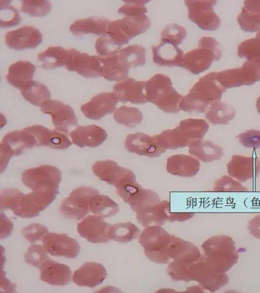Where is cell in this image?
Returning <instances> with one entry per match:
<instances>
[{"label": "cell", "mask_w": 260, "mask_h": 293, "mask_svg": "<svg viewBox=\"0 0 260 293\" xmlns=\"http://www.w3.org/2000/svg\"><path fill=\"white\" fill-rule=\"evenodd\" d=\"M70 136L73 143L81 148L98 147L108 137L105 129L94 124L79 126L72 131Z\"/></svg>", "instance_id": "484cf974"}, {"label": "cell", "mask_w": 260, "mask_h": 293, "mask_svg": "<svg viewBox=\"0 0 260 293\" xmlns=\"http://www.w3.org/2000/svg\"><path fill=\"white\" fill-rule=\"evenodd\" d=\"M48 230L44 225L40 223H32L22 230L24 237L31 244L43 239Z\"/></svg>", "instance_id": "816d5d0a"}, {"label": "cell", "mask_w": 260, "mask_h": 293, "mask_svg": "<svg viewBox=\"0 0 260 293\" xmlns=\"http://www.w3.org/2000/svg\"><path fill=\"white\" fill-rule=\"evenodd\" d=\"M126 4L119 8L118 12L126 16H136L145 14L147 10L145 4L148 2L145 1H127Z\"/></svg>", "instance_id": "f5cc1de1"}, {"label": "cell", "mask_w": 260, "mask_h": 293, "mask_svg": "<svg viewBox=\"0 0 260 293\" xmlns=\"http://www.w3.org/2000/svg\"><path fill=\"white\" fill-rule=\"evenodd\" d=\"M214 191L246 192L249 190L241 183L231 176L224 175L217 180L215 184Z\"/></svg>", "instance_id": "f907efd6"}, {"label": "cell", "mask_w": 260, "mask_h": 293, "mask_svg": "<svg viewBox=\"0 0 260 293\" xmlns=\"http://www.w3.org/2000/svg\"><path fill=\"white\" fill-rule=\"evenodd\" d=\"M217 72H211L196 83L188 94L183 96L179 104L180 110L204 113L213 102L220 101L225 91L217 79Z\"/></svg>", "instance_id": "3957f363"}, {"label": "cell", "mask_w": 260, "mask_h": 293, "mask_svg": "<svg viewBox=\"0 0 260 293\" xmlns=\"http://www.w3.org/2000/svg\"><path fill=\"white\" fill-rule=\"evenodd\" d=\"M20 90L24 99L36 106L40 107L51 96L49 89L44 84L34 80L27 82Z\"/></svg>", "instance_id": "f35d334b"}, {"label": "cell", "mask_w": 260, "mask_h": 293, "mask_svg": "<svg viewBox=\"0 0 260 293\" xmlns=\"http://www.w3.org/2000/svg\"><path fill=\"white\" fill-rule=\"evenodd\" d=\"M151 49L154 63L160 66H179L184 56L181 49L166 41H161L159 45L152 46Z\"/></svg>", "instance_id": "f546056e"}, {"label": "cell", "mask_w": 260, "mask_h": 293, "mask_svg": "<svg viewBox=\"0 0 260 293\" xmlns=\"http://www.w3.org/2000/svg\"><path fill=\"white\" fill-rule=\"evenodd\" d=\"M160 201L158 194L149 189H143L128 204L131 208L137 214L150 208Z\"/></svg>", "instance_id": "ee69618b"}, {"label": "cell", "mask_w": 260, "mask_h": 293, "mask_svg": "<svg viewBox=\"0 0 260 293\" xmlns=\"http://www.w3.org/2000/svg\"><path fill=\"white\" fill-rule=\"evenodd\" d=\"M89 210L92 213L104 218L116 215L119 211V207L109 197L99 193L92 197Z\"/></svg>", "instance_id": "ab89813d"}, {"label": "cell", "mask_w": 260, "mask_h": 293, "mask_svg": "<svg viewBox=\"0 0 260 293\" xmlns=\"http://www.w3.org/2000/svg\"><path fill=\"white\" fill-rule=\"evenodd\" d=\"M69 56V50L61 47H50L39 54L38 61L39 66L43 69H55L66 66Z\"/></svg>", "instance_id": "8d00e7d4"}, {"label": "cell", "mask_w": 260, "mask_h": 293, "mask_svg": "<svg viewBox=\"0 0 260 293\" xmlns=\"http://www.w3.org/2000/svg\"><path fill=\"white\" fill-rule=\"evenodd\" d=\"M189 19L200 28L214 30L220 25L219 17L213 11L215 1H185Z\"/></svg>", "instance_id": "4fadbf2b"}, {"label": "cell", "mask_w": 260, "mask_h": 293, "mask_svg": "<svg viewBox=\"0 0 260 293\" xmlns=\"http://www.w3.org/2000/svg\"><path fill=\"white\" fill-rule=\"evenodd\" d=\"M42 42L41 32L37 28L30 26L9 31L5 36L7 46L16 50L35 48Z\"/></svg>", "instance_id": "7402d4cb"}, {"label": "cell", "mask_w": 260, "mask_h": 293, "mask_svg": "<svg viewBox=\"0 0 260 293\" xmlns=\"http://www.w3.org/2000/svg\"><path fill=\"white\" fill-rule=\"evenodd\" d=\"M221 54L219 44L216 40L203 37L200 40L198 48L184 55L179 67L198 75L208 70L214 60H218Z\"/></svg>", "instance_id": "52a82bcc"}, {"label": "cell", "mask_w": 260, "mask_h": 293, "mask_svg": "<svg viewBox=\"0 0 260 293\" xmlns=\"http://www.w3.org/2000/svg\"><path fill=\"white\" fill-rule=\"evenodd\" d=\"M217 79L225 89L251 85L260 80V58L248 59L240 68L217 73Z\"/></svg>", "instance_id": "30bf717a"}, {"label": "cell", "mask_w": 260, "mask_h": 293, "mask_svg": "<svg viewBox=\"0 0 260 293\" xmlns=\"http://www.w3.org/2000/svg\"><path fill=\"white\" fill-rule=\"evenodd\" d=\"M146 50L142 45H133L121 49L118 55L121 63L126 67H137L145 64Z\"/></svg>", "instance_id": "60d3db41"}, {"label": "cell", "mask_w": 260, "mask_h": 293, "mask_svg": "<svg viewBox=\"0 0 260 293\" xmlns=\"http://www.w3.org/2000/svg\"><path fill=\"white\" fill-rule=\"evenodd\" d=\"M186 35V31L183 27L175 23L171 24L166 26L161 31V41L177 46L182 43Z\"/></svg>", "instance_id": "7dc6e473"}, {"label": "cell", "mask_w": 260, "mask_h": 293, "mask_svg": "<svg viewBox=\"0 0 260 293\" xmlns=\"http://www.w3.org/2000/svg\"><path fill=\"white\" fill-rule=\"evenodd\" d=\"M46 251L42 245H32L24 255L25 262L40 269L44 263L50 258Z\"/></svg>", "instance_id": "c3c4849f"}, {"label": "cell", "mask_w": 260, "mask_h": 293, "mask_svg": "<svg viewBox=\"0 0 260 293\" xmlns=\"http://www.w3.org/2000/svg\"><path fill=\"white\" fill-rule=\"evenodd\" d=\"M23 130L30 133L35 138L37 146H47L55 149H64L72 143L64 134L52 131L41 125H35Z\"/></svg>", "instance_id": "cb8c5ba5"}, {"label": "cell", "mask_w": 260, "mask_h": 293, "mask_svg": "<svg viewBox=\"0 0 260 293\" xmlns=\"http://www.w3.org/2000/svg\"><path fill=\"white\" fill-rule=\"evenodd\" d=\"M107 276V271L102 264L89 262L75 271L73 281L78 286L93 287L102 283Z\"/></svg>", "instance_id": "4316f807"}, {"label": "cell", "mask_w": 260, "mask_h": 293, "mask_svg": "<svg viewBox=\"0 0 260 293\" xmlns=\"http://www.w3.org/2000/svg\"><path fill=\"white\" fill-rule=\"evenodd\" d=\"M46 251L53 256L76 258L80 252L78 242L64 234L47 233L42 239Z\"/></svg>", "instance_id": "2e32d148"}, {"label": "cell", "mask_w": 260, "mask_h": 293, "mask_svg": "<svg viewBox=\"0 0 260 293\" xmlns=\"http://www.w3.org/2000/svg\"><path fill=\"white\" fill-rule=\"evenodd\" d=\"M102 68V76L109 81H121L127 78L129 69L123 65L118 55L97 56Z\"/></svg>", "instance_id": "d590c367"}, {"label": "cell", "mask_w": 260, "mask_h": 293, "mask_svg": "<svg viewBox=\"0 0 260 293\" xmlns=\"http://www.w3.org/2000/svg\"><path fill=\"white\" fill-rule=\"evenodd\" d=\"M172 213L170 204L167 201H160L158 204L137 214V219L143 226H161L170 221Z\"/></svg>", "instance_id": "4dcf8cb0"}, {"label": "cell", "mask_w": 260, "mask_h": 293, "mask_svg": "<svg viewBox=\"0 0 260 293\" xmlns=\"http://www.w3.org/2000/svg\"><path fill=\"white\" fill-rule=\"evenodd\" d=\"M249 233L255 238L260 239V214H258L248 223Z\"/></svg>", "instance_id": "9f6ffc18"}, {"label": "cell", "mask_w": 260, "mask_h": 293, "mask_svg": "<svg viewBox=\"0 0 260 293\" xmlns=\"http://www.w3.org/2000/svg\"><path fill=\"white\" fill-rule=\"evenodd\" d=\"M40 107L43 113L51 116L55 129L59 132L68 133L70 126L78 125L74 111L69 105L56 100L49 99Z\"/></svg>", "instance_id": "9a60e30c"}, {"label": "cell", "mask_w": 260, "mask_h": 293, "mask_svg": "<svg viewBox=\"0 0 260 293\" xmlns=\"http://www.w3.org/2000/svg\"><path fill=\"white\" fill-rule=\"evenodd\" d=\"M113 117L118 123L132 128L141 123L143 116L138 108L122 106L115 111Z\"/></svg>", "instance_id": "7bdbcfd3"}, {"label": "cell", "mask_w": 260, "mask_h": 293, "mask_svg": "<svg viewBox=\"0 0 260 293\" xmlns=\"http://www.w3.org/2000/svg\"><path fill=\"white\" fill-rule=\"evenodd\" d=\"M200 168L199 161L194 157L186 154L173 155L167 160V171L175 176L191 177L198 174Z\"/></svg>", "instance_id": "83f0119b"}, {"label": "cell", "mask_w": 260, "mask_h": 293, "mask_svg": "<svg viewBox=\"0 0 260 293\" xmlns=\"http://www.w3.org/2000/svg\"><path fill=\"white\" fill-rule=\"evenodd\" d=\"M145 95L148 102L155 105L168 113L180 111L179 104L183 95L173 87L170 78L162 74H156L145 85Z\"/></svg>", "instance_id": "8992f818"}, {"label": "cell", "mask_w": 260, "mask_h": 293, "mask_svg": "<svg viewBox=\"0 0 260 293\" xmlns=\"http://www.w3.org/2000/svg\"><path fill=\"white\" fill-rule=\"evenodd\" d=\"M111 225L101 216L89 215L77 225L81 237L92 243H106L110 240L109 231Z\"/></svg>", "instance_id": "ffe728a7"}, {"label": "cell", "mask_w": 260, "mask_h": 293, "mask_svg": "<svg viewBox=\"0 0 260 293\" xmlns=\"http://www.w3.org/2000/svg\"><path fill=\"white\" fill-rule=\"evenodd\" d=\"M36 67L28 61H18L11 64L8 69L6 79L13 86L21 89L32 80Z\"/></svg>", "instance_id": "d6a6232c"}, {"label": "cell", "mask_w": 260, "mask_h": 293, "mask_svg": "<svg viewBox=\"0 0 260 293\" xmlns=\"http://www.w3.org/2000/svg\"><path fill=\"white\" fill-rule=\"evenodd\" d=\"M150 25V20L145 14L125 16L122 19L110 22L106 34L121 47L131 39L146 31Z\"/></svg>", "instance_id": "9c48e42d"}, {"label": "cell", "mask_w": 260, "mask_h": 293, "mask_svg": "<svg viewBox=\"0 0 260 293\" xmlns=\"http://www.w3.org/2000/svg\"><path fill=\"white\" fill-rule=\"evenodd\" d=\"M237 138L239 142L246 148H257L260 147L259 130H247L238 135Z\"/></svg>", "instance_id": "db71d44e"}, {"label": "cell", "mask_w": 260, "mask_h": 293, "mask_svg": "<svg viewBox=\"0 0 260 293\" xmlns=\"http://www.w3.org/2000/svg\"><path fill=\"white\" fill-rule=\"evenodd\" d=\"M92 170L101 180L115 187L123 180L135 174L132 171L111 160L95 162L92 166Z\"/></svg>", "instance_id": "d4e9b609"}, {"label": "cell", "mask_w": 260, "mask_h": 293, "mask_svg": "<svg viewBox=\"0 0 260 293\" xmlns=\"http://www.w3.org/2000/svg\"><path fill=\"white\" fill-rule=\"evenodd\" d=\"M145 83L146 81H136L127 77L115 84L113 90L118 96L119 101L142 104L148 102L145 95Z\"/></svg>", "instance_id": "603a6c76"}, {"label": "cell", "mask_w": 260, "mask_h": 293, "mask_svg": "<svg viewBox=\"0 0 260 293\" xmlns=\"http://www.w3.org/2000/svg\"><path fill=\"white\" fill-rule=\"evenodd\" d=\"M124 146L131 153L151 158L157 157L166 151L159 145L154 136L140 132L127 135L124 141Z\"/></svg>", "instance_id": "d6986e66"}, {"label": "cell", "mask_w": 260, "mask_h": 293, "mask_svg": "<svg viewBox=\"0 0 260 293\" xmlns=\"http://www.w3.org/2000/svg\"><path fill=\"white\" fill-rule=\"evenodd\" d=\"M58 189L40 188L24 194L17 189H6L1 192V209H11L15 215L23 218L37 216L55 199Z\"/></svg>", "instance_id": "6da1fadb"}, {"label": "cell", "mask_w": 260, "mask_h": 293, "mask_svg": "<svg viewBox=\"0 0 260 293\" xmlns=\"http://www.w3.org/2000/svg\"><path fill=\"white\" fill-rule=\"evenodd\" d=\"M118 101V96L114 92H102L82 105L81 110L86 117L99 120L106 115L113 113Z\"/></svg>", "instance_id": "44dd1931"}, {"label": "cell", "mask_w": 260, "mask_h": 293, "mask_svg": "<svg viewBox=\"0 0 260 293\" xmlns=\"http://www.w3.org/2000/svg\"><path fill=\"white\" fill-rule=\"evenodd\" d=\"M241 28L254 32L260 27V1H246L237 18Z\"/></svg>", "instance_id": "836d02e7"}, {"label": "cell", "mask_w": 260, "mask_h": 293, "mask_svg": "<svg viewBox=\"0 0 260 293\" xmlns=\"http://www.w3.org/2000/svg\"><path fill=\"white\" fill-rule=\"evenodd\" d=\"M139 233V229L132 222H119L111 226L109 236L116 242L127 243L137 238Z\"/></svg>", "instance_id": "b9f144b4"}, {"label": "cell", "mask_w": 260, "mask_h": 293, "mask_svg": "<svg viewBox=\"0 0 260 293\" xmlns=\"http://www.w3.org/2000/svg\"><path fill=\"white\" fill-rule=\"evenodd\" d=\"M167 272L175 281H195L210 292L216 291L229 282L226 273L216 271L206 261L204 255L189 263L173 261L168 267Z\"/></svg>", "instance_id": "7a4b0ae2"}, {"label": "cell", "mask_w": 260, "mask_h": 293, "mask_svg": "<svg viewBox=\"0 0 260 293\" xmlns=\"http://www.w3.org/2000/svg\"><path fill=\"white\" fill-rule=\"evenodd\" d=\"M69 51V56L65 66L68 70L75 71L87 78L102 76L101 64L97 56L89 55L74 49Z\"/></svg>", "instance_id": "e0dca14e"}, {"label": "cell", "mask_w": 260, "mask_h": 293, "mask_svg": "<svg viewBox=\"0 0 260 293\" xmlns=\"http://www.w3.org/2000/svg\"><path fill=\"white\" fill-rule=\"evenodd\" d=\"M110 21L103 17H91L75 21L70 26V30L75 35L92 34L105 35Z\"/></svg>", "instance_id": "e575fe53"}, {"label": "cell", "mask_w": 260, "mask_h": 293, "mask_svg": "<svg viewBox=\"0 0 260 293\" xmlns=\"http://www.w3.org/2000/svg\"><path fill=\"white\" fill-rule=\"evenodd\" d=\"M36 144L34 137L24 130L15 131L6 135L1 143V173L13 155L21 154L24 149L31 148Z\"/></svg>", "instance_id": "7c38bea8"}, {"label": "cell", "mask_w": 260, "mask_h": 293, "mask_svg": "<svg viewBox=\"0 0 260 293\" xmlns=\"http://www.w3.org/2000/svg\"><path fill=\"white\" fill-rule=\"evenodd\" d=\"M99 193V191L93 188H77L63 201L60 211L67 218L80 220L90 211L89 204L92 197Z\"/></svg>", "instance_id": "8fae6325"}, {"label": "cell", "mask_w": 260, "mask_h": 293, "mask_svg": "<svg viewBox=\"0 0 260 293\" xmlns=\"http://www.w3.org/2000/svg\"><path fill=\"white\" fill-rule=\"evenodd\" d=\"M21 179L23 184L32 190L44 187L58 188L61 173L55 167L42 165L24 171Z\"/></svg>", "instance_id": "5bb4252c"}, {"label": "cell", "mask_w": 260, "mask_h": 293, "mask_svg": "<svg viewBox=\"0 0 260 293\" xmlns=\"http://www.w3.org/2000/svg\"><path fill=\"white\" fill-rule=\"evenodd\" d=\"M0 24L1 27L15 26L21 22V18L17 9L13 7L1 8Z\"/></svg>", "instance_id": "11a10c76"}, {"label": "cell", "mask_w": 260, "mask_h": 293, "mask_svg": "<svg viewBox=\"0 0 260 293\" xmlns=\"http://www.w3.org/2000/svg\"><path fill=\"white\" fill-rule=\"evenodd\" d=\"M235 115L236 110L232 106L219 101L211 103L205 118L214 124H227Z\"/></svg>", "instance_id": "74e56055"}, {"label": "cell", "mask_w": 260, "mask_h": 293, "mask_svg": "<svg viewBox=\"0 0 260 293\" xmlns=\"http://www.w3.org/2000/svg\"><path fill=\"white\" fill-rule=\"evenodd\" d=\"M121 46L117 44L106 34L99 38L95 42L96 52L102 56L116 55L120 51Z\"/></svg>", "instance_id": "681fc988"}, {"label": "cell", "mask_w": 260, "mask_h": 293, "mask_svg": "<svg viewBox=\"0 0 260 293\" xmlns=\"http://www.w3.org/2000/svg\"><path fill=\"white\" fill-rule=\"evenodd\" d=\"M229 175L240 182L257 177L260 173V160L257 156L233 155L226 165Z\"/></svg>", "instance_id": "ac0fdd59"}, {"label": "cell", "mask_w": 260, "mask_h": 293, "mask_svg": "<svg viewBox=\"0 0 260 293\" xmlns=\"http://www.w3.org/2000/svg\"><path fill=\"white\" fill-rule=\"evenodd\" d=\"M256 107L257 112L260 114V96L256 100Z\"/></svg>", "instance_id": "6f0895ef"}, {"label": "cell", "mask_w": 260, "mask_h": 293, "mask_svg": "<svg viewBox=\"0 0 260 293\" xmlns=\"http://www.w3.org/2000/svg\"><path fill=\"white\" fill-rule=\"evenodd\" d=\"M238 56L247 59L260 58V29L255 37L246 40L240 44L238 47Z\"/></svg>", "instance_id": "f6af8a7d"}, {"label": "cell", "mask_w": 260, "mask_h": 293, "mask_svg": "<svg viewBox=\"0 0 260 293\" xmlns=\"http://www.w3.org/2000/svg\"><path fill=\"white\" fill-rule=\"evenodd\" d=\"M189 153L204 162L220 160L224 153L223 149L209 140H196L188 146Z\"/></svg>", "instance_id": "1f68e13d"}, {"label": "cell", "mask_w": 260, "mask_h": 293, "mask_svg": "<svg viewBox=\"0 0 260 293\" xmlns=\"http://www.w3.org/2000/svg\"><path fill=\"white\" fill-rule=\"evenodd\" d=\"M206 261L217 271L226 273L239 258L235 243L229 236L212 237L202 245Z\"/></svg>", "instance_id": "5b68a950"}, {"label": "cell", "mask_w": 260, "mask_h": 293, "mask_svg": "<svg viewBox=\"0 0 260 293\" xmlns=\"http://www.w3.org/2000/svg\"><path fill=\"white\" fill-rule=\"evenodd\" d=\"M171 236L160 226L146 227L140 235L139 243L143 247L146 256L157 264H168L171 259L167 249Z\"/></svg>", "instance_id": "ba28073f"}, {"label": "cell", "mask_w": 260, "mask_h": 293, "mask_svg": "<svg viewBox=\"0 0 260 293\" xmlns=\"http://www.w3.org/2000/svg\"><path fill=\"white\" fill-rule=\"evenodd\" d=\"M51 5L47 1H23L21 11L31 16L42 17L48 14Z\"/></svg>", "instance_id": "bcb514c9"}, {"label": "cell", "mask_w": 260, "mask_h": 293, "mask_svg": "<svg viewBox=\"0 0 260 293\" xmlns=\"http://www.w3.org/2000/svg\"><path fill=\"white\" fill-rule=\"evenodd\" d=\"M209 128L205 119L188 118L181 120L175 128L164 130L154 137L161 147L175 150L188 146L193 141L203 139Z\"/></svg>", "instance_id": "277c9868"}, {"label": "cell", "mask_w": 260, "mask_h": 293, "mask_svg": "<svg viewBox=\"0 0 260 293\" xmlns=\"http://www.w3.org/2000/svg\"><path fill=\"white\" fill-rule=\"evenodd\" d=\"M40 270L41 280L52 285H65L71 279L72 273L69 266L50 258L44 263Z\"/></svg>", "instance_id": "f1b7e54d"}]
</instances>
